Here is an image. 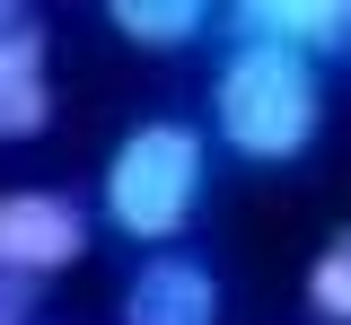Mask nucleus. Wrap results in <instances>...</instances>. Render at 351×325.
I'll use <instances>...</instances> for the list:
<instances>
[{"label":"nucleus","mask_w":351,"mask_h":325,"mask_svg":"<svg viewBox=\"0 0 351 325\" xmlns=\"http://www.w3.org/2000/svg\"><path fill=\"white\" fill-rule=\"evenodd\" d=\"M307 308L325 325H351V220L316 246V264H307Z\"/></svg>","instance_id":"6e6552de"},{"label":"nucleus","mask_w":351,"mask_h":325,"mask_svg":"<svg viewBox=\"0 0 351 325\" xmlns=\"http://www.w3.org/2000/svg\"><path fill=\"white\" fill-rule=\"evenodd\" d=\"M123 325H219L228 317V290L219 273L193 255V246H158L123 273V299H114Z\"/></svg>","instance_id":"39448f33"},{"label":"nucleus","mask_w":351,"mask_h":325,"mask_svg":"<svg viewBox=\"0 0 351 325\" xmlns=\"http://www.w3.org/2000/svg\"><path fill=\"white\" fill-rule=\"evenodd\" d=\"M97 237V211L62 185H9L0 193V273H27V281H53L71 273Z\"/></svg>","instance_id":"7ed1b4c3"},{"label":"nucleus","mask_w":351,"mask_h":325,"mask_svg":"<svg viewBox=\"0 0 351 325\" xmlns=\"http://www.w3.org/2000/svg\"><path fill=\"white\" fill-rule=\"evenodd\" d=\"M228 45H281L299 62H343L351 53V0H237Z\"/></svg>","instance_id":"423d86ee"},{"label":"nucleus","mask_w":351,"mask_h":325,"mask_svg":"<svg viewBox=\"0 0 351 325\" xmlns=\"http://www.w3.org/2000/svg\"><path fill=\"white\" fill-rule=\"evenodd\" d=\"M53 132V27L27 0H0V149Z\"/></svg>","instance_id":"20e7f679"},{"label":"nucleus","mask_w":351,"mask_h":325,"mask_svg":"<svg viewBox=\"0 0 351 325\" xmlns=\"http://www.w3.org/2000/svg\"><path fill=\"white\" fill-rule=\"evenodd\" d=\"M202 193H211V132L184 115H141L97 167V220L132 237L141 255H158L193 229Z\"/></svg>","instance_id":"f257e3e1"},{"label":"nucleus","mask_w":351,"mask_h":325,"mask_svg":"<svg viewBox=\"0 0 351 325\" xmlns=\"http://www.w3.org/2000/svg\"><path fill=\"white\" fill-rule=\"evenodd\" d=\"M106 27L132 53H184L193 36H211V9L202 0H106Z\"/></svg>","instance_id":"0eeeda50"},{"label":"nucleus","mask_w":351,"mask_h":325,"mask_svg":"<svg viewBox=\"0 0 351 325\" xmlns=\"http://www.w3.org/2000/svg\"><path fill=\"white\" fill-rule=\"evenodd\" d=\"M211 141L246 167H290L325 141V62L281 45H228L211 71Z\"/></svg>","instance_id":"f03ea898"},{"label":"nucleus","mask_w":351,"mask_h":325,"mask_svg":"<svg viewBox=\"0 0 351 325\" xmlns=\"http://www.w3.org/2000/svg\"><path fill=\"white\" fill-rule=\"evenodd\" d=\"M36 299H44V281L0 273V325H36Z\"/></svg>","instance_id":"1a4fd4ad"}]
</instances>
